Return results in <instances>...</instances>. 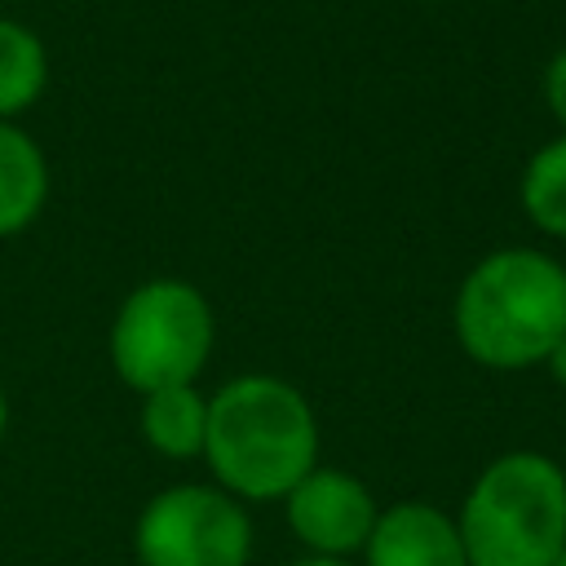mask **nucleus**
Instances as JSON below:
<instances>
[{"label": "nucleus", "instance_id": "1", "mask_svg": "<svg viewBox=\"0 0 566 566\" xmlns=\"http://www.w3.org/2000/svg\"><path fill=\"white\" fill-rule=\"evenodd\" d=\"M203 460L234 500H283L318 464L310 398L270 371H243L208 398Z\"/></svg>", "mask_w": 566, "mask_h": 566}, {"label": "nucleus", "instance_id": "2", "mask_svg": "<svg viewBox=\"0 0 566 566\" xmlns=\"http://www.w3.org/2000/svg\"><path fill=\"white\" fill-rule=\"evenodd\" d=\"M460 349L491 371L544 367L566 336V265L539 248H495L455 287Z\"/></svg>", "mask_w": 566, "mask_h": 566}, {"label": "nucleus", "instance_id": "3", "mask_svg": "<svg viewBox=\"0 0 566 566\" xmlns=\"http://www.w3.org/2000/svg\"><path fill=\"white\" fill-rule=\"evenodd\" d=\"M469 566H553L566 548V469L544 451L495 455L455 513Z\"/></svg>", "mask_w": 566, "mask_h": 566}, {"label": "nucleus", "instance_id": "4", "mask_svg": "<svg viewBox=\"0 0 566 566\" xmlns=\"http://www.w3.org/2000/svg\"><path fill=\"white\" fill-rule=\"evenodd\" d=\"M217 318L208 296L186 279L137 283L106 332V354L115 376L142 398L172 385H195L212 358Z\"/></svg>", "mask_w": 566, "mask_h": 566}, {"label": "nucleus", "instance_id": "5", "mask_svg": "<svg viewBox=\"0 0 566 566\" xmlns=\"http://www.w3.org/2000/svg\"><path fill=\"white\" fill-rule=\"evenodd\" d=\"M133 553L137 566H248L252 517L217 482H177L142 504Z\"/></svg>", "mask_w": 566, "mask_h": 566}, {"label": "nucleus", "instance_id": "6", "mask_svg": "<svg viewBox=\"0 0 566 566\" xmlns=\"http://www.w3.org/2000/svg\"><path fill=\"white\" fill-rule=\"evenodd\" d=\"M283 517H287V531L305 544V553L354 557V553H363V544L380 517V504L358 473L314 464L283 495Z\"/></svg>", "mask_w": 566, "mask_h": 566}, {"label": "nucleus", "instance_id": "7", "mask_svg": "<svg viewBox=\"0 0 566 566\" xmlns=\"http://www.w3.org/2000/svg\"><path fill=\"white\" fill-rule=\"evenodd\" d=\"M358 557L363 566H469L455 517L429 500L380 509Z\"/></svg>", "mask_w": 566, "mask_h": 566}, {"label": "nucleus", "instance_id": "8", "mask_svg": "<svg viewBox=\"0 0 566 566\" xmlns=\"http://www.w3.org/2000/svg\"><path fill=\"white\" fill-rule=\"evenodd\" d=\"M49 203V159L40 142L13 124L0 119V239L22 234Z\"/></svg>", "mask_w": 566, "mask_h": 566}, {"label": "nucleus", "instance_id": "9", "mask_svg": "<svg viewBox=\"0 0 566 566\" xmlns=\"http://www.w3.org/2000/svg\"><path fill=\"white\" fill-rule=\"evenodd\" d=\"M137 429H142V442L155 455L195 460V455H203V438H208V398L195 385H172V389L142 394Z\"/></svg>", "mask_w": 566, "mask_h": 566}, {"label": "nucleus", "instance_id": "10", "mask_svg": "<svg viewBox=\"0 0 566 566\" xmlns=\"http://www.w3.org/2000/svg\"><path fill=\"white\" fill-rule=\"evenodd\" d=\"M49 88V49L18 18L0 13V119H18Z\"/></svg>", "mask_w": 566, "mask_h": 566}, {"label": "nucleus", "instance_id": "11", "mask_svg": "<svg viewBox=\"0 0 566 566\" xmlns=\"http://www.w3.org/2000/svg\"><path fill=\"white\" fill-rule=\"evenodd\" d=\"M522 212L548 239H566V133L544 142L517 177Z\"/></svg>", "mask_w": 566, "mask_h": 566}, {"label": "nucleus", "instance_id": "12", "mask_svg": "<svg viewBox=\"0 0 566 566\" xmlns=\"http://www.w3.org/2000/svg\"><path fill=\"white\" fill-rule=\"evenodd\" d=\"M539 93H544L548 115H553V119L562 124V133H566V49H557V53L548 57L544 80H539Z\"/></svg>", "mask_w": 566, "mask_h": 566}, {"label": "nucleus", "instance_id": "13", "mask_svg": "<svg viewBox=\"0 0 566 566\" xmlns=\"http://www.w3.org/2000/svg\"><path fill=\"white\" fill-rule=\"evenodd\" d=\"M544 367H548V376H553V380H557V385L566 389V336H562V340H557V345L548 349V358H544Z\"/></svg>", "mask_w": 566, "mask_h": 566}, {"label": "nucleus", "instance_id": "14", "mask_svg": "<svg viewBox=\"0 0 566 566\" xmlns=\"http://www.w3.org/2000/svg\"><path fill=\"white\" fill-rule=\"evenodd\" d=\"M287 566H354V562L349 557H314V553H305V557H296Z\"/></svg>", "mask_w": 566, "mask_h": 566}, {"label": "nucleus", "instance_id": "15", "mask_svg": "<svg viewBox=\"0 0 566 566\" xmlns=\"http://www.w3.org/2000/svg\"><path fill=\"white\" fill-rule=\"evenodd\" d=\"M9 433V398H4V385H0V442Z\"/></svg>", "mask_w": 566, "mask_h": 566}, {"label": "nucleus", "instance_id": "16", "mask_svg": "<svg viewBox=\"0 0 566 566\" xmlns=\"http://www.w3.org/2000/svg\"><path fill=\"white\" fill-rule=\"evenodd\" d=\"M553 566H566V548H562V553H557V562H553Z\"/></svg>", "mask_w": 566, "mask_h": 566}, {"label": "nucleus", "instance_id": "17", "mask_svg": "<svg viewBox=\"0 0 566 566\" xmlns=\"http://www.w3.org/2000/svg\"><path fill=\"white\" fill-rule=\"evenodd\" d=\"M424 4H451V0H424Z\"/></svg>", "mask_w": 566, "mask_h": 566}]
</instances>
